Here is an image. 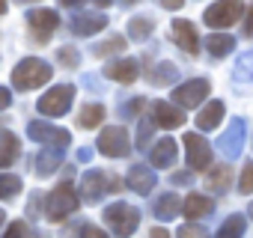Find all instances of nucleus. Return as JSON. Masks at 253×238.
<instances>
[{"label": "nucleus", "instance_id": "7ed1b4c3", "mask_svg": "<svg viewBox=\"0 0 253 238\" xmlns=\"http://www.w3.org/2000/svg\"><path fill=\"white\" fill-rule=\"evenodd\" d=\"M104 223L110 226L113 235H131L140 226V208L128 202H110L104 208Z\"/></svg>", "mask_w": 253, "mask_h": 238}, {"label": "nucleus", "instance_id": "20e7f679", "mask_svg": "<svg viewBox=\"0 0 253 238\" xmlns=\"http://www.w3.org/2000/svg\"><path fill=\"white\" fill-rule=\"evenodd\" d=\"M244 15V3L241 0H217V3H211L206 12H203V21L209 27H232L238 24Z\"/></svg>", "mask_w": 253, "mask_h": 238}, {"label": "nucleus", "instance_id": "ddd939ff", "mask_svg": "<svg viewBox=\"0 0 253 238\" xmlns=\"http://www.w3.org/2000/svg\"><path fill=\"white\" fill-rule=\"evenodd\" d=\"M104 78L116 80V83H134L140 78V63L134 57H122V60H110L104 66Z\"/></svg>", "mask_w": 253, "mask_h": 238}, {"label": "nucleus", "instance_id": "79ce46f5", "mask_svg": "<svg viewBox=\"0 0 253 238\" xmlns=\"http://www.w3.org/2000/svg\"><path fill=\"white\" fill-rule=\"evenodd\" d=\"M158 3H161L164 9H170V12H176V9H182V6H185V0H158Z\"/></svg>", "mask_w": 253, "mask_h": 238}, {"label": "nucleus", "instance_id": "f03ea898", "mask_svg": "<svg viewBox=\"0 0 253 238\" xmlns=\"http://www.w3.org/2000/svg\"><path fill=\"white\" fill-rule=\"evenodd\" d=\"M78 194L72 185H57L48 197H45V217L51 223H63L72 211H78Z\"/></svg>", "mask_w": 253, "mask_h": 238}, {"label": "nucleus", "instance_id": "8fccbe9b", "mask_svg": "<svg viewBox=\"0 0 253 238\" xmlns=\"http://www.w3.org/2000/svg\"><path fill=\"white\" fill-rule=\"evenodd\" d=\"M247 211H250V220H253V202H250V205H247Z\"/></svg>", "mask_w": 253, "mask_h": 238}, {"label": "nucleus", "instance_id": "aec40b11", "mask_svg": "<svg viewBox=\"0 0 253 238\" xmlns=\"http://www.w3.org/2000/svg\"><path fill=\"white\" fill-rule=\"evenodd\" d=\"M211 211H214V199H211V197H203V194H191V197L185 199V205H182V214L191 217V220H203V217H209Z\"/></svg>", "mask_w": 253, "mask_h": 238}, {"label": "nucleus", "instance_id": "c85d7f7f", "mask_svg": "<svg viewBox=\"0 0 253 238\" xmlns=\"http://www.w3.org/2000/svg\"><path fill=\"white\" fill-rule=\"evenodd\" d=\"M232 78H235L238 83H250V80H253V51H244V54L235 60Z\"/></svg>", "mask_w": 253, "mask_h": 238}, {"label": "nucleus", "instance_id": "9b49d317", "mask_svg": "<svg viewBox=\"0 0 253 238\" xmlns=\"http://www.w3.org/2000/svg\"><path fill=\"white\" fill-rule=\"evenodd\" d=\"M24 18H27V27L33 30V36H36L39 42H48L51 33L60 27V15H57L54 9H30Z\"/></svg>", "mask_w": 253, "mask_h": 238}, {"label": "nucleus", "instance_id": "c756f323", "mask_svg": "<svg viewBox=\"0 0 253 238\" xmlns=\"http://www.w3.org/2000/svg\"><path fill=\"white\" fill-rule=\"evenodd\" d=\"M21 179L18 176H9V173H0V199H15L21 194Z\"/></svg>", "mask_w": 253, "mask_h": 238}, {"label": "nucleus", "instance_id": "c9c22d12", "mask_svg": "<svg viewBox=\"0 0 253 238\" xmlns=\"http://www.w3.org/2000/svg\"><path fill=\"white\" fill-rule=\"evenodd\" d=\"M57 60H60L63 66H69V69H78V63H81V57H78L75 48H60V51H57Z\"/></svg>", "mask_w": 253, "mask_h": 238}, {"label": "nucleus", "instance_id": "4c0bfd02", "mask_svg": "<svg viewBox=\"0 0 253 238\" xmlns=\"http://www.w3.org/2000/svg\"><path fill=\"white\" fill-rule=\"evenodd\" d=\"M6 235H9V238H18V235H30V226H27L24 220H15V223H9Z\"/></svg>", "mask_w": 253, "mask_h": 238}, {"label": "nucleus", "instance_id": "2eb2a0df", "mask_svg": "<svg viewBox=\"0 0 253 238\" xmlns=\"http://www.w3.org/2000/svg\"><path fill=\"white\" fill-rule=\"evenodd\" d=\"M152 119H155V125H161V128H182L188 116L182 113V104L155 101L152 104Z\"/></svg>", "mask_w": 253, "mask_h": 238}, {"label": "nucleus", "instance_id": "bb28decb", "mask_svg": "<svg viewBox=\"0 0 253 238\" xmlns=\"http://www.w3.org/2000/svg\"><path fill=\"white\" fill-rule=\"evenodd\" d=\"M152 30H155V21H152V18H146V15H137V18H131V21H128V36H131L134 42L149 39V36H152Z\"/></svg>", "mask_w": 253, "mask_h": 238}, {"label": "nucleus", "instance_id": "de8ad7c7", "mask_svg": "<svg viewBox=\"0 0 253 238\" xmlns=\"http://www.w3.org/2000/svg\"><path fill=\"white\" fill-rule=\"evenodd\" d=\"M95 3H98V6H110V3H113V0H95Z\"/></svg>", "mask_w": 253, "mask_h": 238}, {"label": "nucleus", "instance_id": "9d476101", "mask_svg": "<svg viewBox=\"0 0 253 238\" xmlns=\"http://www.w3.org/2000/svg\"><path fill=\"white\" fill-rule=\"evenodd\" d=\"M209 89H211V86H209L206 78H194V80H185V83H179V86L173 89V101L182 104V107H200V104L206 101Z\"/></svg>", "mask_w": 253, "mask_h": 238}, {"label": "nucleus", "instance_id": "a878e982", "mask_svg": "<svg viewBox=\"0 0 253 238\" xmlns=\"http://www.w3.org/2000/svg\"><path fill=\"white\" fill-rule=\"evenodd\" d=\"M101 119H104V107L101 104H84L81 116H78V125L81 128H98Z\"/></svg>", "mask_w": 253, "mask_h": 238}, {"label": "nucleus", "instance_id": "dca6fc26", "mask_svg": "<svg viewBox=\"0 0 253 238\" xmlns=\"http://www.w3.org/2000/svg\"><path fill=\"white\" fill-rule=\"evenodd\" d=\"M170 33H173V42H176L185 54H197V51H200V36H197L194 24H191L188 18H176L173 27H170Z\"/></svg>", "mask_w": 253, "mask_h": 238}, {"label": "nucleus", "instance_id": "393cba45", "mask_svg": "<svg viewBox=\"0 0 253 238\" xmlns=\"http://www.w3.org/2000/svg\"><path fill=\"white\" fill-rule=\"evenodd\" d=\"M149 80H152L155 86H170V83L179 80V66H176V63H158V66L149 72Z\"/></svg>", "mask_w": 253, "mask_h": 238}, {"label": "nucleus", "instance_id": "f3484780", "mask_svg": "<svg viewBox=\"0 0 253 238\" xmlns=\"http://www.w3.org/2000/svg\"><path fill=\"white\" fill-rule=\"evenodd\" d=\"M107 27V18L101 15V12H81V15H75L72 21H69V30L75 33V36H95V33H101Z\"/></svg>", "mask_w": 253, "mask_h": 238}, {"label": "nucleus", "instance_id": "09e8293b", "mask_svg": "<svg viewBox=\"0 0 253 238\" xmlns=\"http://www.w3.org/2000/svg\"><path fill=\"white\" fill-rule=\"evenodd\" d=\"M3 220H6V211H3V208H0V226H3Z\"/></svg>", "mask_w": 253, "mask_h": 238}, {"label": "nucleus", "instance_id": "49530a36", "mask_svg": "<svg viewBox=\"0 0 253 238\" xmlns=\"http://www.w3.org/2000/svg\"><path fill=\"white\" fill-rule=\"evenodd\" d=\"M6 6H9V3H6V0H0V15H3V12H6Z\"/></svg>", "mask_w": 253, "mask_h": 238}, {"label": "nucleus", "instance_id": "4be33fe9", "mask_svg": "<svg viewBox=\"0 0 253 238\" xmlns=\"http://www.w3.org/2000/svg\"><path fill=\"white\" fill-rule=\"evenodd\" d=\"M18 155H21V140L12 131L0 128V167H9Z\"/></svg>", "mask_w": 253, "mask_h": 238}, {"label": "nucleus", "instance_id": "f257e3e1", "mask_svg": "<svg viewBox=\"0 0 253 238\" xmlns=\"http://www.w3.org/2000/svg\"><path fill=\"white\" fill-rule=\"evenodd\" d=\"M54 75V69L39 60V57H24L15 69H12V86L15 89H39L42 83H48Z\"/></svg>", "mask_w": 253, "mask_h": 238}, {"label": "nucleus", "instance_id": "e433bc0d", "mask_svg": "<svg viewBox=\"0 0 253 238\" xmlns=\"http://www.w3.org/2000/svg\"><path fill=\"white\" fill-rule=\"evenodd\" d=\"M72 229L81 232V235H89V238H101V235H104V232H101L98 226H92V223H75Z\"/></svg>", "mask_w": 253, "mask_h": 238}, {"label": "nucleus", "instance_id": "72a5a7b5", "mask_svg": "<svg viewBox=\"0 0 253 238\" xmlns=\"http://www.w3.org/2000/svg\"><path fill=\"white\" fill-rule=\"evenodd\" d=\"M238 194H253V161H244L238 176Z\"/></svg>", "mask_w": 253, "mask_h": 238}, {"label": "nucleus", "instance_id": "6e6552de", "mask_svg": "<svg viewBox=\"0 0 253 238\" xmlns=\"http://www.w3.org/2000/svg\"><path fill=\"white\" fill-rule=\"evenodd\" d=\"M244 134H247V122L238 116L229 122V128L217 137V152L226 158V161H235L241 158V149H244Z\"/></svg>", "mask_w": 253, "mask_h": 238}, {"label": "nucleus", "instance_id": "1a4fd4ad", "mask_svg": "<svg viewBox=\"0 0 253 238\" xmlns=\"http://www.w3.org/2000/svg\"><path fill=\"white\" fill-rule=\"evenodd\" d=\"M182 143H185L188 167L191 170H209V164H211V146H209V140L200 137V134H194V131H188L182 137Z\"/></svg>", "mask_w": 253, "mask_h": 238}, {"label": "nucleus", "instance_id": "2f4dec72", "mask_svg": "<svg viewBox=\"0 0 253 238\" xmlns=\"http://www.w3.org/2000/svg\"><path fill=\"white\" fill-rule=\"evenodd\" d=\"M122 48H125V39H122V36H110L107 42L95 45V48H92V54H95V57H107V54H119Z\"/></svg>", "mask_w": 253, "mask_h": 238}, {"label": "nucleus", "instance_id": "58836bf2", "mask_svg": "<svg viewBox=\"0 0 253 238\" xmlns=\"http://www.w3.org/2000/svg\"><path fill=\"white\" fill-rule=\"evenodd\" d=\"M176 235H209L200 223H185V226H179V232Z\"/></svg>", "mask_w": 253, "mask_h": 238}, {"label": "nucleus", "instance_id": "37998d69", "mask_svg": "<svg viewBox=\"0 0 253 238\" xmlns=\"http://www.w3.org/2000/svg\"><path fill=\"white\" fill-rule=\"evenodd\" d=\"M244 36L253 39V9H247V21H244Z\"/></svg>", "mask_w": 253, "mask_h": 238}, {"label": "nucleus", "instance_id": "603ef678", "mask_svg": "<svg viewBox=\"0 0 253 238\" xmlns=\"http://www.w3.org/2000/svg\"><path fill=\"white\" fill-rule=\"evenodd\" d=\"M21 3H30V0H21Z\"/></svg>", "mask_w": 253, "mask_h": 238}, {"label": "nucleus", "instance_id": "7c9ffc66", "mask_svg": "<svg viewBox=\"0 0 253 238\" xmlns=\"http://www.w3.org/2000/svg\"><path fill=\"white\" fill-rule=\"evenodd\" d=\"M143 107H146V98H128V101H122L119 104V116L122 119H137L140 113H143Z\"/></svg>", "mask_w": 253, "mask_h": 238}, {"label": "nucleus", "instance_id": "412c9836", "mask_svg": "<svg viewBox=\"0 0 253 238\" xmlns=\"http://www.w3.org/2000/svg\"><path fill=\"white\" fill-rule=\"evenodd\" d=\"M223 113H226V104L223 101H209L200 113H197V128L200 131H211V128H217V122L223 119Z\"/></svg>", "mask_w": 253, "mask_h": 238}, {"label": "nucleus", "instance_id": "0eeeda50", "mask_svg": "<svg viewBox=\"0 0 253 238\" xmlns=\"http://www.w3.org/2000/svg\"><path fill=\"white\" fill-rule=\"evenodd\" d=\"M27 134H30V140H36L42 146H51V149H60V152H66L69 143H72V134L66 128H57L51 122H39V119L27 125Z\"/></svg>", "mask_w": 253, "mask_h": 238}, {"label": "nucleus", "instance_id": "a211bd4d", "mask_svg": "<svg viewBox=\"0 0 253 238\" xmlns=\"http://www.w3.org/2000/svg\"><path fill=\"white\" fill-rule=\"evenodd\" d=\"M176 158H179V146H176V140H173V137H161V140L152 146V152H149V164H152V167H158V170L173 167V164H176Z\"/></svg>", "mask_w": 253, "mask_h": 238}, {"label": "nucleus", "instance_id": "423d86ee", "mask_svg": "<svg viewBox=\"0 0 253 238\" xmlns=\"http://www.w3.org/2000/svg\"><path fill=\"white\" fill-rule=\"evenodd\" d=\"M95 146L107 158H125V155L131 152V137H128V131H125L122 125H110V128H104L98 134V143Z\"/></svg>", "mask_w": 253, "mask_h": 238}, {"label": "nucleus", "instance_id": "f8f14e48", "mask_svg": "<svg viewBox=\"0 0 253 238\" xmlns=\"http://www.w3.org/2000/svg\"><path fill=\"white\" fill-rule=\"evenodd\" d=\"M107 191H113V185L107 182V176L101 170H86L84 173V179H81V197L86 202H101Z\"/></svg>", "mask_w": 253, "mask_h": 238}, {"label": "nucleus", "instance_id": "3c124183", "mask_svg": "<svg viewBox=\"0 0 253 238\" xmlns=\"http://www.w3.org/2000/svg\"><path fill=\"white\" fill-rule=\"evenodd\" d=\"M125 3H137V0H125Z\"/></svg>", "mask_w": 253, "mask_h": 238}, {"label": "nucleus", "instance_id": "5701e85b", "mask_svg": "<svg viewBox=\"0 0 253 238\" xmlns=\"http://www.w3.org/2000/svg\"><path fill=\"white\" fill-rule=\"evenodd\" d=\"M206 51H209L214 60H223V57H229V54L235 51V39H232L229 33H211V36L206 39Z\"/></svg>", "mask_w": 253, "mask_h": 238}, {"label": "nucleus", "instance_id": "39448f33", "mask_svg": "<svg viewBox=\"0 0 253 238\" xmlns=\"http://www.w3.org/2000/svg\"><path fill=\"white\" fill-rule=\"evenodd\" d=\"M72 101H75V86H72V83H60V86L48 89V92L39 98L36 107H39L42 116H63V113H69Z\"/></svg>", "mask_w": 253, "mask_h": 238}, {"label": "nucleus", "instance_id": "6ab92c4d", "mask_svg": "<svg viewBox=\"0 0 253 238\" xmlns=\"http://www.w3.org/2000/svg\"><path fill=\"white\" fill-rule=\"evenodd\" d=\"M182 205H185V202H182L176 194H164V197H158V199H155L152 214H155V220L167 223V220H173V217H179V214H182Z\"/></svg>", "mask_w": 253, "mask_h": 238}, {"label": "nucleus", "instance_id": "ea45409f", "mask_svg": "<svg viewBox=\"0 0 253 238\" xmlns=\"http://www.w3.org/2000/svg\"><path fill=\"white\" fill-rule=\"evenodd\" d=\"M170 182H173V185H191V182H194V170H191V173H173Z\"/></svg>", "mask_w": 253, "mask_h": 238}, {"label": "nucleus", "instance_id": "f704fd0d", "mask_svg": "<svg viewBox=\"0 0 253 238\" xmlns=\"http://www.w3.org/2000/svg\"><path fill=\"white\" fill-rule=\"evenodd\" d=\"M152 128H155V119H143L140 128H137V149H146V143L152 140Z\"/></svg>", "mask_w": 253, "mask_h": 238}, {"label": "nucleus", "instance_id": "cd10ccee", "mask_svg": "<svg viewBox=\"0 0 253 238\" xmlns=\"http://www.w3.org/2000/svg\"><path fill=\"white\" fill-rule=\"evenodd\" d=\"M244 229H247V220L241 214H232L217 226V238H238V235H244Z\"/></svg>", "mask_w": 253, "mask_h": 238}, {"label": "nucleus", "instance_id": "a19ab883", "mask_svg": "<svg viewBox=\"0 0 253 238\" xmlns=\"http://www.w3.org/2000/svg\"><path fill=\"white\" fill-rule=\"evenodd\" d=\"M9 104H12V92L6 86H0V110H6Z\"/></svg>", "mask_w": 253, "mask_h": 238}, {"label": "nucleus", "instance_id": "4468645a", "mask_svg": "<svg viewBox=\"0 0 253 238\" xmlns=\"http://www.w3.org/2000/svg\"><path fill=\"white\" fill-rule=\"evenodd\" d=\"M125 185H128L134 194H140V197H149L152 188L158 185V176H155L152 167H146V164H134V167L128 170V176H125Z\"/></svg>", "mask_w": 253, "mask_h": 238}, {"label": "nucleus", "instance_id": "a18cd8bd", "mask_svg": "<svg viewBox=\"0 0 253 238\" xmlns=\"http://www.w3.org/2000/svg\"><path fill=\"white\" fill-rule=\"evenodd\" d=\"M84 0H60V6H66V9H75V6H81Z\"/></svg>", "mask_w": 253, "mask_h": 238}, {"label": "nucleus", "instance_id": "c03bdc74", "mask_svg": "<svg viewBox=\"0 0 253 238\" xmlns=\"http://www.w3.org/2000/svg\"><path fill=\"white\" fill-rule=\"evenodd\" d=\"M89 158H92V149H89V146L78 149V161H81V164H89Z\"/></svg>", "mask_w": 253, "mask_h": 238}, {"label": "nucleus", "instance_id": "473e14b6", "mask_svg": "<svg viewBox=\"0 0 253 238\" xmlns=\"http://www.w3.org/2000/svg\"><path fill=\"white\" fill-rule=\"evenodd\" d=\"M226 182H229V170H226V167L209 173V185H211L214 194H223V191H226Z\"/></svg>", "mask_w": 253, "mask_h": 238}, {"label": "nucleus", "instance_id": "b1692460", "mask_svg": "<svg viewBox=\"0 0 253 238\" xmlns=\"http://www.w3.org/2000/svg\"><path fill=\"white\" fill-rule=\"evenodd\" d=\"M63 164V152L60 149H51V146H42V152L36 155V173L45 179V176H51L57 167Z\"/></svg>", "mask_w": 253, "mask_h": 238}]
</instances>
